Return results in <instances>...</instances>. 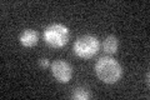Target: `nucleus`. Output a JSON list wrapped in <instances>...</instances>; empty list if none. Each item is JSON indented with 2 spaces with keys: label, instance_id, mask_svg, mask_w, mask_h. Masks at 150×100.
<instances>
[{
  "label": "nucleus",
  "instance_id": "1",
  "mask_svg": "<svg viewBox=\"0 0 150 100\" xmlns=\"http://www.w3.org/2000/svg\"><path fill=\"white\" fill-rule=\"evenodd\" d=\"M95 74L103 83L115 84L119 82L121 75H123V69L115 59L104 56V58H100L96 61Z\"/></svg>",
  "mask_w": 150,
  "mask_h": 100
},
{
  "label": "nucleus",
  "instance_id": "2",
  "mask_svg": "<svg viewBox=\"0 0 150 100\" xmlns=\"http://www.w3.org/2000/svg\"><path fill=\"white\" fill-rule=\"evenodd\" d=\"M70 38V31L68 26L60 23L50 24L49 26L45 28L44 30V40L45 43L51 48L60 49L68 44Z\"/></svg>",
  "mask_w": 150,
  "mask_h": 100
},
{
  "label": "nucleus",
  "instance_id": "3",
  "mask_svg": "<svg viewBox=\"0 0 150 100\" xmlns=\"http://www.w3.org/2000/svg\"><path fill=\"white\" fill-rule=\"evenodd\" d=\"M100 43L96 36L93 35H83L79 36L74 43V53L79 58L90 59L99 51Z\"/></svg>",
  "mask_w": 150,
  "mask_h": 100
},
{
  "label": "nucleus",
  "instance_id": "4",
  "mask_svg": "<svg viewBox=\"0 0 150 100\" xmlns=\"http://www.w3.org/2000/svg\"><path fill=\"white\" fill-rule=\"evenodd\" d=\"M53 77L62 84H67L71 80L73 69L71 65L67 63L65 60H55L50 66Z\"/></svg>",
  "mask_w": 150,
  "mask_h": 100
},
{
  "label": "nucleus",
  "instance_id": "5",
  "mask_svg": "<svg viewBox=\"0 0 150 100\" xmlns=\"http://www.w3.org/2000/svg\"><path fill=\"white\" fill-rule=\"evenodd\" d=\"M19 40H20V44L25 48H33L38 44V40H39V36H38V33L33 29H25L24 31L19 36Z\"/></svg>",
  "mask_w": 150,
  "mask_h": 100
},
{
  "label": "nucleus",
  "instance_id": "6",
  "mask_svg": "<svg viewBox=\"0 0 150 100\" xmlns=\"http://www.w3.org/2000/svg\"><path fill=\"white\" fill-rule=\"evenodd\" d=\"M104 50L108 54H115L116 50H118V39L114 35H109L108 38H105L104 40Z\"/></svg>",
  "mask_w": 150,
  "mask_h": 100
},
{
  "label": "nucleus",
  "instance_id": "7",
  "mask_svg": "<svg viewBox=\"0 0 150 100\" xmlns=\"http://www.w3.org/2000/svg\"><path fill=\"white\" fill-rule=\"evenodd\" d=\"M71 98L76 99V100H88V99H90V91H89L86 88L79 87L76 89H74Z\"/></svg>",
  "mask_w": 150,
  "mask_h": 100
},
{
  "label": "nucleus",
  "instance_id": "8",
  "mask_svg": "<svg viewBox=\"0 0 150 100\" xmlns=\"http://www.w3.org/2000/svg\"><path fill=\"white\" fill-rule=\"evenodd\" d=\"M39 65L41 66V68H48V66H49V60L48 59H46V58H41L40 60H39Z\"/></svg>",
  "mask_w": 150,
  "mask_h": 100
}]
</instances>
